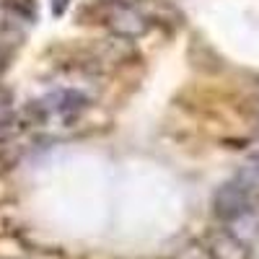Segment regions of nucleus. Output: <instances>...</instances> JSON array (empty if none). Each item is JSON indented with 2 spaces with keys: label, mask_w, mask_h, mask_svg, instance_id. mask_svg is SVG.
I'll return each instance as SVG.
<instances>
[{
  "label": "nucleus",
  "mask_w": 259,
  "mask_h": 259,
  "mask_svg": "<svg viewBox=\"0 0 259 259\" xmlns=\"http://www.w3.org/2000/svg\"><path fill=\"white\" fill-rule=\"evenodd\" d=\"M106 24H109V29L117 36H122L124 41H130V39H135V36H140V34L148 31L145 16L138 8L127 6V3H114L109 8V16H106Z\"/></svg>",
  "instance_id": "f03ea898"
},
{
  "label": "nucleus",
  "mask_w": 259,
  "mask_h": 259,
  "mask_svg": "<svg viewBox=\"0 0 259 259\" xmlns=\"http://www.w3.org/2000/svg\"><path fill=\"white\" fill-rule=\"evenodd\" d=\"M223 228L251 249V244L259 239V197H256V194H254V200L249 202V207L241 215H236L231 223H226Z\"/></svg>",
  "instance_id": "20e7f679"
},
{
  "label": "nucleus",
  "mask_w": 259,
  "mask_h": 259,
  "mask_svg": "<svg viewBox=\"0 0 259 259\" xmlns=\"http://www.w3.org/2000/svg\"><path fill=\"white\" fill-rule=\"evenodd\" d=\"M11 122H13V109H11V101H8V96L3 94V96H0V130L8 127Z\"/></svg>",
  "instance_id": "0eeeda50"
},
{
  "label": "nucleus",
  "mask_w": 259,
  "mask_h": 259,
  "mask_svg": "<svg viewBox=\"0 0 259 259\" xmlns=\"http://www.w3.org/2000/svg\"><path fill=\"white\" fill-rule=\"evenodd\" d=\"M236 182L244 184L249 192H259V150H254V153L241 163L239 174H236Z\"/></svg>",
  "instance_id": "39448f33"
},
{
  "label": "nucleus",
  "mask_w": 259,
  "mask_h": 259,
  "mask_svg": "<svg viewBox=\"0 0 259 259\" xmlns=\"http://www.w3.org/2000/svg\"><path fill=\"white\" fill-rule=\"evenodd\" d=\"M3 8L13 13L18 21H31L34 18V0H6Z\"/></svg>",
  "instance_id": "423d86ee"
},
{
  "label": "nucleus",
  "mask_w": 259,
  "mask_h": 259,
  "mask_svg": "<svg viewBox=\"0 0 259 259\" xmlns=\"http://www.w3.org/2000/svg\"><path fill=\"white\" fill-rule=\"evenodd\" d=\"M251 200H254V192H249L244 184H239L233 179V182L218 187V192H215V197H212V212H215V218L226 226L236 218V215H241L249 207Z\"/></svg>",
  "instance_id": "f257e3e1"
},
{
  "label": "nucleus",
  "mask_w": 259,
  "mask_h": 259,
  "mask_svg": "<svg viewBox=\"0 0 259 259\" xmlns=\"http://www.w3.org/2000/svg\"><path fill=\"white\" fill-rule=\"evenodd\" d=\"M187 259H210V256H207L205 249L197 246V249H189V251H187Z\"/></svg>",
  "instance_id": "1a4fd4ad"
},
{
  "label": "nucleus",
  "mask_w": 259,
  "mask_h": 259,
  "mask_svg": "<svg viewBox=\"0 0 259 259\" xmlns=\"http://www.w3.org/2000/svg\"><path fill=\"white\" fill-rule=\"evenodd\" d=\"M202 249L207 251L210 259H249L251 249L246 244H241L233 233H228L226 228H212L205 236Z\"/></svg>",
  "instance_id": "7ed1b4c3"
},
{
  "label": "nucleus",
  "mask_w": 259,
  "mask_h": 259,
  "mask_svg": "<svg viewBox=\"0 0 259 259\" xmlns=\"http://www.w3.org/2000/svg\"><path fill=\"white\" fill-rule=\"evenodd\" d=\"M68 6H70V0H52V13L55 16H62Z\"/></svg>",
  "instance_id": "6e6552de"
}]
</instances>
